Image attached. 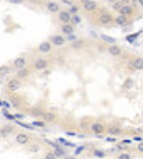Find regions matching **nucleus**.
<instances>
[{
    "mask_svg": "<svg viewBox=\"0 0 143 159\" xmlns=\"http://www.w3.org/2000/svg\"><path fill=\"white\" fill-rule=\"evenodd\" d=\"M92 21H94V24H97V26H102V28H109V26H112L114 16H112V12H109L107 9L99 7V11L95 12V14H92Z\"/></svg>",
    "mask_w": 143,
    "mask_h": 159,
    "instance_id": "f257e3e1",
    "label": "nucleus"
},
{
    "mask_svg": "<svg viewBox=\"0 0 143 159\" xmlns=\"http://www.w3.org/2000/svg\"><path fill=\"white\" fill-rule=\"evenodd\" d=\"M29 67L32 69V72H44L51 67V60L50 57H36Z\"/></svg>",
    "mask_w": 143,
    "mask_h": 159,
    "instance_id": "f03ea898",
    "label": "nucleus"
},
{
    "mask_svg": "<svg viewBox=\"0 0 143 159\" xmlns=\"http://www.w3.org/2000/svg\"><path fill=\"white\" fill-rule=\"evenodd\" d=\"M102 52H106L109 57H112V58H124L126 52L123 46H119L118 43H112V45H106L102 46Z\"/></svg>",
    "mask_w": 143,
    "mask_h": 159,
    "instance_id": "7ed1b4c3",
    "label": "nucleus"
},
{
    "mask_svg": "<svg viewBox=\"0 0 143 159\" xmlns=\"http://www.w3.org/2000/svg\"><path fill=\"white\" fill-rule=\"evenodd\" d=\"M78 2V5H80V9L85 12V14H89V16H92V14H95V12L99 11V2L97 0H77Z\"/></svg>",
    "mask_w": 143,
    "mask_h": 159,
    "instance_id": "20e7f679",
    "label": "nucleus"
},
{
    "mask_svg": "<svg viewBox=\"0 0 143 159\" xmlns=\"http://www.w3.org/2000/svg\"><path fill=\"white\" fill-rule=\"evenodd\" d=\"M136 12H138V7H136V4H131V2H129V4H123V7L119 9L118 14H119V16H124V17L131 19V21H135Z\"/></svg>",
    "mask_w": 143,
    "mask_h": 159,
    "instance_id": "39448f33",
    "label": "nucleus"
},
{
    "mask_svg": "<svg viewBox=\"0 0 143 159\" xmlns=\"http://www.w3.org/2000/svg\"><path fill=\"white\" fill-rule=\"evenodd\" d=\"M20 87H22V80H20V79H17L15 75H14V77H7L5 91L9 94H14V93H17V91H20Z\"/></svg>",
    "mask_w": 143,
    "mask_h": 159,
    "instance_id": "423d86ee",
    "label": "nucleus"
},
{
    "mask_svg": "<svg viewBox=\"0 0 143 159\" xmlns=\"http://www.w3.org/2000/svg\"><path fill=\"white\" fill-rule=\"evenodd\" d=\"M128 70L129 72H143V57L140 55H133L128 60Z\"/></svg>",
    "mask_w": 143,
    "mask_h": 159,
    "instance_id": "0eeeda50",
    "label": "nucleus"
},
{
    "mask_svg": "<svg viewBox=\"0 0 143 159\" xmlns=\"http://www.w3.org/2000/svg\"><path fill=\"white\" fill-rule=\"evenodd\" d=\"M27 65H29V55H27V53H20V55H17L15 58L10 62V67L14 69V72L22 69V67H27Z\"/></svg>",
    "mask_w": 143,
    "mask_h": 159,
    "instance_id": "6e6552de",
    "label": "nucleus"
},
{
    "mask_svg": "<svg viewBox=\"0 0 143 159\" xmlns=\"http://www.w3.org/2000/svg\"><path fill=\"white\" fill-rule=\"evenodd\" d=\"M14 139H15V144L22 145V147H26V145H29L31 142H32V135H31L29 132H22V130H17L15 135H14Z\"/></svg>",
    "mask_w": 143,
    "mask_h": 159,
    "instance_id": "1a4fd4ad",
    "label": "nucleus"
},
{
    "mask_svg": "<svg viewBox=\"0 0 143 159\" xmlns=\"http://www.w3.org/2000/svg\"><path fill=\"white\" fill-rule=\"evenodd\" d=\"M106 130H107V125L104 121H92L90 123V134L94 137H106Z\"/></svg>",
    "mask_w": 143,
    "mask_h": 159,
    "instance_id": "9d476101",
    "label": "nucleus"
},
{
    "mask_svg": "<svg viewBox=\"0 0 143 159\" xmlns=\"http://www.w3.org/2000/svg\"><path fill=\"white\" fill-rule=\"evenodd\" d=\"M53 45L50 43V39H44V41H41L39 45H37V48H36V53H37V57H50L51 53H53Z\"/></svg>",
    "mask_w": 143,
    "mask_h": 159,
    "instance_id": "9b49d317",
    "label": "nucleus"
},
{
    "mask_svg": "<svg viewBox=\"0 0 143 159\" xmlns=\"http://www.w3.org/2000/svg\"><path fill=\"white\" fill-rule=\"evenodd\" d=\"M43 7H44L46 12H50V14H53V16H56L58 12L63 9L58 0H46V2H43Z\"/></svg>",
    "mask_w": 143,
    "mask_h": 159,
    "instance_id": "f8f14e48",
    "label": "nucleus"
},
{
    "mask_svg": "<svg viewBox=\"0 0 143 159\" xmlns=\"http://www.w3.org/2000/svg\"><path fill=\"white\" fill-rule=\"evenodd\" d=\"M50 43L53 45V48H63V46L68 45L67 38H65L61 33H54V34L50 36Z\"/></svg>",
    "mask_w": 143,
    "mask_h": 159,
    "instance_id": "ddd939ff",
    "label": "nucleus"
},
{
    "mask_svg": "<svg viewBox=\"0 0 143 159\" xmlns=\"http://www.w3.org/2000/svg\"><path fill=\"white\" fill-rule=\"evenodd\" d=\"M54 21H56V24H60V26L61 24H70L72 14L68 12V9H61V11L54 16Z\"/></svg>",
    "mask_w": 143,
    "mask_h": 159,
    "instance_id": "4468645a",
    "label": "nucleus"
},
{
    "mask_svg": "<svg viewBox=\"0 0 143 159\" xmlns=\"http://www.w3.org/2000/svg\"><path fill=\"white\" fill-rule=\"evenodd\" d=\"M133 24L131 19L124 17V16H114V21H112V26H116V28H129V26Z\"/></svg>",
    "mask_w": 143,
    "mask_h": 159,
    "instance_id": "2eb2a0df",
    "label": "nucleus"
},
{
    "mask_svg": "<svg viewBox=\"0 0 143 159\" xmlns=\"http://www.w3.org/2000/svg\"><path fill=\"white\" fill-rule=\"evenodd\" d=\"M15 132H17L15 125H12V123L2 125V127H0V137L7 139V137H10V135H15Z\"/></svg>",
    "mask_w": 143,
    "mask_h": 159,
    "instance_id": "dca6fc26",
    "label": "nucleus"
},
{
    "mask_svg": "<svg viewBox=\"0 0 143 159\" xmlns=\"http://www.w3.org/2000/svg\"><path fill=\"white\" fill-rule=\"evenodd\" d=\"M124 134L121 125H107V130H106V135H111V137H121Z\"/></svg>",
    "mask_w": 143,
    "mask_h": 159,
    "instance_id": "f3484780",
    "label": "nucleus"
},
{
    "mask_svg": "<svg viewBox=\"0 0 143 159\" xmlns=\"http://www.w3.org/2000/svg\"><path fill=\"white\" fill-rule=\"evenodd\" d=\"M15 77L17 79H20V80H26V79H29L31 75H32V69H31L29 65L27 67H22V69H19V70H15Z\"/></svg>",
    "mask_w": 143,
    "mask_h": 159,
    "instance_id": "a211bd4d",
    "label": "nucleus"
},
{
    "mask_svg": "<svg viewBox=\"0 0 143 159\" xmlns=\"http://www.w3.org/2000/svg\"><path fill=\"white\" fill-rule=\"evenodd\" d=\"M41 120H43L44 121V123H53V121H56V113H54V111L53 110H44V113L43 115H41Z\"/></svg>",
    "mask_w": 143,
    "mask_h": 159,
    "instance_id": "6ab92c4d",
    "label": "nucleus"
},
{
    "mask_svg": "<svg viewBox=\"0 0 143 159\" xmlns=\"http://www.w3.org/2000/svg\"><path fill=\"white\" fill-rule=\"evenodd\" d=\"M60 33L65 36V38H68V36H73L75 28H73L72 24H61V26H60Z\"/></svg>",
    "mask_w": 143,
    "mask_h": 159,
    "instance_id": "aec40b11",
    "label": "nucleus"
},
{
    "mask_svg": "<svg viewBox=\"0 0 143 159\" xmlns=\"http://www.w3.org/2000/svg\"><path fill=\"white\" fill-rule=\"evenodd\" d=\"M12 72H14V69L10 67V63H7V65H0V77H9Z\"/></svg>",
    "mask_w": 143,
    "mask_h": 159,
    "instance_id": "412c9836",
    "label": "nucleus"
},
{
    "mask_svg": "<svg viewBox=\"0 0 143 159\" xmlns=\"http://www.w3.org/2000/svg\"><path fill=\"white\" fill-rule=\"evenodd\" d=\"M43 113H44V110L41 106H32L29 110V115H32V116H39L41 118V115H43Z\"/></svg>",
    "mask_w": 143,
    "mask_h": 159,
    "instance_id": "4be33fe9",
    "label": "nucleus"
},
{
    "mask_svg": "<svg viewBox=\"0 0 143 159\" xmlns=\"http://www.w3.org/2000/svg\"><path fill=\"white\" fill-rule=\"evenodd\" d=\"M133 86H135V80H133L131 77H126V79H124V84H123V89H124V91H129V89H133Z\"/></svg>",
    "mask_w": 143,
    "mask_h": 159,
    "instance_id": "5701e85b",
    "label": "nucleus"
},
{
    "mask_svg": "<svg viewBox=\"0 0 143 159\" xmlns=\"http://www.w3.org/2000/svg\"><path fill=\"white\" fill-rule=\"evenodd\" d=\"M53 147H54V149H53V152H54V154H56V156H58V157H60V159L63 157L65 154H67V151H65L63 147H58V145H54V144H53Z\"/></svg>",
    "mask_w": 143,
    "mask_h": 159,
    "instance_id": "b1692460",
    "label": "nucleus"
},
{
    "mask_svg": "<svg viewBox=\"0 0 143 159\" xmlns=\"http://www.w3.org/2000/svg\"><path fill=\"white\" fill-rule=\"evenodd\" d=\"M116 159H133V154L128 151H121L118 156H116Z\"/></svg>",
    "mask_w": 143,
    "mask_h": 159,
    "instance_id": "393cba45",
    "label": "nucleus"
},
{
    "mask_svg": "<svg viewBox=\"0 0 143 159\" xmlns=\"http://www.w3.org/2000/svg\"><path fill=\"white\" fill-rule=\"evenodd\" d=\"M26 147H29V152H39L41 151V145L37 144V142H36V144H34V142H31L29 145H26Z\"/></svg>",
    "mask_w": 143,
    "mask_h": 159,
    "instance_id": "a878e982",
    "label": "nucleus"
},
{
    "mask_svg": "<svg viewBox=\"0 0 143 159\" xmlns=\"http://www.w3.org/2000/svg\"><path fill=\"white\" fill-rule=\"evenodd\" d=\"M80 22H82L80 16H78V14H72V21H70V24L73 26V28H75L77 24H80Z\"/></svg>",
    "mask_w": 143,
    "mask_h": 159,
    "instance_id": "bb28decb",
    "label": "nucleus"
},
{
    "mask_svg": "<svg viewBox=\"0 0 143 159\" xmlns=\"http://www.w3.org/2000/svg\"><path fill=\"white\" fill-rule=\"evenodd\" d=\"M43 159H60V157H58V156L54 154L53 151H46V152L43 154Z\"/></svg>",
    "mask_w": 143,
    "mask_h": 159,
    "instance_id": "cd10ccee",
    "label": "nucleus"
},
{
    "mask_svg": "<svg viewBox=\"0 0 143 159\" xmlns=\"http://www.w3.org/2000/svg\"><path fill=\"white\" fill-rule=\"evenodd\" d=\"M9 4H14V5H24L27 0H7Z\"/></svg>",
    "mask_w": 143,
    "mask_h": 159,
    "instance_id": "c85d7f7f",
    "label": "nucleus"
},
{
    "mask_svg": "<svg viewBox=\"0 0 143 159\" xmlns=\"http://www.w3.org/2000/svg\"><path fill=\"white\" fill-rule=\"evenodd\" d=\"M32 125H34V127H41V128L46 127V123H44L43 120H34V121H32Z\"/></svg>",
    "mask_w": 143,
    "mask_h": 159,
    "instance_id": "c756f323",
    "label": "nucleus"
},
{
    "mask_svg": "<svg viewBox=\"0 0 143 159\" xmlns=\"http://www.w3.org/2000/svg\"><path fill=\"white\" fill-rule=\"evenodd\" d=\"M136 152H138L140 156H143V144H138V145H136Z\"/></svg>",
    "mask_w": 143,
    "mask_h": 159,
    "instance_id": "7c9ffc66",
    "label": "nucleus"
},
{
    "mask_svg": "<svg viewBox=\"0 0 143 159\" xmlns=\"http://www.w3.org/2000/svg\"><path fill=\"white\" fill-rule=\"evenodd\" d=\"M104 2H107V4L111 5V4H114V2H118V0H104Z\"/></svg>",
    "mask_w": 143,
    "mask_h": 159,
    "instance_id": "2f4dec72",
    "label": "nucleus"
},
{
    "mask_svg": "<svg viewBox=\"0 0 143 159\" xmlns=\"http://www.w3.org/2000/svg\"><path fill=\"white\" fill-rule=\"evenodd\" d=\"M140 4H141V5H143V0H140Z\"/></svg>",
    "mask_w": 143,
    "mask_h": 159,
    "instance_id": "473e14b6",
    "label": "nucleus"
}]
</instances>
